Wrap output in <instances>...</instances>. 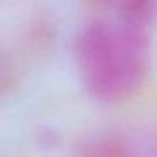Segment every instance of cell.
I'll return each mask as SVG.
<instances>
[{
    "mask_svg": "<svg viewBox=\"0 0 157 157\" xmlns=\"http://www.w3.org/2000/svg\"><path fill=\"white\" fill-rule=\"evenodd\" d=\"M76 64L86 91L103 103L132 98L150 68L145 25L120 19L93 22L76 39Z\"/></svg>",
    "mask_w": 157,
    "mask_h": 157,
    "instance_id": "6da1fadb",
    "label": "cell"
},
{
    "mask_svg": "<svg viewBox=\"0 0 157 157\" xmlns=\"http://www.w3.org/2000/svg\"><path fill=\"white\" fill-rule=\"evenodd\" d=\"M81 157H133L132 150L118 137H98L85 144Z\"/></svg>",
    "mask_w": 157,
    "mask_h": 157,
    "instance_id": "7a4b0ae2",
    "label": "cell"
},
{
    "mask_svg": "<svg viewBox=\"0 0 157 157\" xmlns=\"http://www.w3.org/2000/svg\"><path fill=\"white\" fill-rule=\"evenodd\" d=\"M118 2L122 19L147 25L154 12V0H117Z\"/></svg>",
    "mask_w": 157,
    "mask_h": 157,
    "instance_id": "3957f363",
    "label": "cell"
},
{
    "mask_svg": "<svg viewBox=\"0 0 157 157\" xmlns=\"http://www.w3.org/2000/svg\"><path fill=\"white\" fill-rule=\"evenodd\" d=\"M9 81H10V69H9L7 61L0 56V98H2V95L7 90Z\"/></svg>",
    "mask_w": 157,
    "mask_h": 157,
    "instance_id": "277c9868",
    "label": "cell"
}]
</instances>
